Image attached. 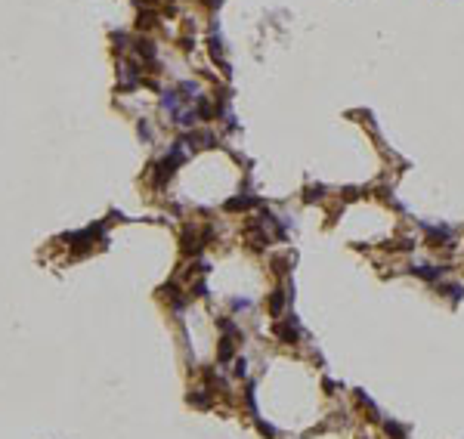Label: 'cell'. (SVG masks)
<instances>
[{
    "label": "cell",
    "instance_id": "11",
    "mask_svg": "<svg viewBox=\"0 0 464 439\" xmlns=\"http://www.w3.org/2000/svg\"><path fill=\"white\" fill-rule=\"evenodd\" d=\"M257 430H260V433H263V436H275V430L269 427V424H257Z\"/></svg>",
    "mask_w": 464,
    "mask_h": 439
},
{
    "label": "cell",
    "instance_id": "3",
    "mask_svg": "<svg viewBox=\"0 0 464 439\" xmlns=\"http://www.w3.org/2000/svg\"><path fill=\"white\" fill-rule=\"evenodd\" d=\"M254 204H260L257 198H251V195H244V198H232V201H226V210H248V207H254Z\"/></svg>",
    "mask_w": 464,
    "mask_h": 439
},
{
    "label": "cell",
    "instance_id": "10",
    "mask_svg": "<svg viewBox=\"0 0 464 439\" xmlns=\"http://www.w3.org/2000/svg\"><path fill=\"white\" fill-rule=\"evenodd\" d=\"M232 371H235V377H244V371H248V362H244V359H235V368H232Z\"/></svg>",
    "mask_w": 464,
    "mask_h": 439
},
{
    "label": "cell",
    "instance_id": "12",
    "mask_svg": "<svg viewBox=\"0 0 464 439\" xmlns=\"http://www.w3.org/2000/svg\"><path fill=\"white\" fill-rule=\"evenodd\" d=\"M220 3H223V0H207V6H220Z\"/></svg>",
    "mask_w": 464,
    "mask_h": 439
},
{
    "label": "cell",
    "instance_id": "7",
    "mask_svg": "<svg viewBox=\"0 0 464 439\" xmlns=\"http://www.w3.org/2000/svg\"><path fill=\"white\" fill-rule=\"evenodd\" d=\"M217 356H220V362L232 359V337H223L220 340V353H217Z\"/></svg>",
    "mask_w": 464,
    "mask_h": 439
},
{
    "label": "cell",
    "instance_id": "9",
    "mask_svg": "<svg viewBox=\"0 0 464 439\" xmlns=\"http://www.w3.org/2000/svg\"><path fill=\"white\" fill-rule=\"evenodd\" d=\"M322 195H325L322 186H309L307 189V201H322Z\"/></svg>",
    "mask_w": 464,
    "mask_h": 439
},
{
    "label": "cell",
    "instance_id": "2",
    "mask_svg": "<svg viewBox=\"0 0 464 439\" xmlns=\"http://www.w3.org/2000/svg\"><path fill=\"white\" fill-rule=\"evenodd\" d=\"M412 272H415L418 278H424V282H436L446 269H440V266H412Z\"/></svg>",
    "mask_w": 464,
    "mask_h": 439
},
{
    "label": "cell",
    "instance_id": "8",
    "mask_svg": "<svg viewBox=\"0 0 464 439\" xmlns=\"http://www.w3.org/2000/svg\"><path fill=\"white\" fill-rule=\"evenodd\" d=\"M440 291H446L452 300H461V297H464V288H461V285H440Z\"/></svg>",
    "mask_w": 464,
    "mask_h": 439
},
{
    "label": "cell",
    "instance_id": "5",
    "mask_svg": "<svg viewBox=\"0 0 464 439\" xmlns=\"http://www.w3.org/2000/svg\"><path fill=\"white\" fill-rule=\"evenodd\" d=\"M424 229L430 232V238H433V241H449L452 238V232L446 229V226H424Z\"/></svg>",
    "mask_w": 464,
    "mask_h": 439
},
{
    "label": "cell",
    "instance_id": "6",
    "mask_svg": "<svg viewBox=\"0 0 464 439\" xmlns=\"http://www.w3.org/2000/svg\"><path fill=\"white\" fill-rule=\"evenodd\" d=\"M384 430H387V436H393V439H406V427L393 424V421H387V424H384Z\"/></svg>",
    "mask_w": 464,
    "mask_h": 439
},
{
    "label": "cell",
    "instance_id": "4",
    "mask_svg": "<svg viewBox=\"0 0 464 439\" xmlns=\"http://www.w3.org/2000/svg\"><path fill=\"white\" fill-rule=\"evenodd\" d=\"M285 297H288L285 291H273V297H269V312H273V316H278V312H282Z\"/></svg>",
    "mask_w": 464,
    "mask_h": 439
},
{
    "label": "cell",
    "instance_id": "1",
    "mask_svg": "<svg viewBox=\"0 0 464 439\" xmlns=\"http://www.w3.org/2000/svg\"><path fill=\"white\" fill-rule=\"evenodd\" d=\"M273 331H275V337H278L282 343H294V340L300 337V331H297V319H294V316L285 319V322H275Z\"/></svg>",
    "mask_w": 464,
    "mask_h": 439
}]
</instances>
